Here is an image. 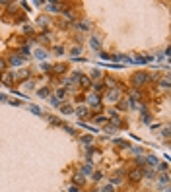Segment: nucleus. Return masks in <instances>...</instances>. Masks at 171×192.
<instances>
[{
  "mask_svg": "<svg viewBox=\"0 0 171 192\" xmlns=\"http://www.w3.org/2000/svg\"><path fill=\"white\" fill-rule=\"evenodd\" d=\"M146 80H148V76L144 74V72H136V74L132 76V80H130V82H132V85H134V87H140L142 84H146Z\"/></svg>",
  "mask_w": 171,
  "mask_h": 192,
  "instance_id": "nucleus-1",
  "label": "nucleus"
},
{
  "mask_svg": "<svg viewBox=\"0 0 171 192\" xmlns=\"http://www.w3.org/2000/svg\"><path fill=\"white\" fill-rule=\"evenodd\" d=\"M128 177H130V181H140L142 179V171L140 169H132L128 173Z\"/></svg>",
  "mask_w": 171,
  "mask_h": 192,
  "instance_id": "nucleus-2",
  "label": "nucleus"
},
{
  "mask_svg": "<svg viewBox=\"0 0 171 192\" xmlns=\"http://www.w3.org/2000/svg\"><path fill=\"white\" fill-rule=\"evenodd\" d=\"M0 80H2V82H4L6 85H10L14 78H12V74H10V72H2V74H0Z\"/></svg>",
  "mask_w": 171,
  "mask_h": 192,
  "instance_id": "nucleus-3",
  "label": "nucleus"
},
{
  "mask_svg": "<svg viewBox=\"0 0 171 192\" xmlns=\"http://www.w3.org/2000/svg\"><path fill=\"white\" fill-rule=\"evenodd\" d=\"M78 80L82 82V87H89V85H91V82H89L85 76H78Z\"/></svg>",
  "mask_w": 171,
  "mask_h": 192,
  "instance_id": "nucleus-4",
  "label": "nucleus"
},
{
  "mask_svg": "<svg viewBox=\"0 0 171 192\" xmlns=\"http://www.w3.org/2000/svg\"><path fill=\"white\" fill-rule=\"evenodd\" d=\"M117 97H119V91H117V89H113V91H109V93H107V99H109V101H115Z\"/></svg>",
  "mask_w": 171,
  "mask_h": 192,
  "instance_id": "nucleus-5",
  "label": "nucleus"
},
{
  "mask_svg": "<svg viewBox=\"0 0 171 192\" xmlns=\"http://www.w3.org/2000/svg\"><path fill=\"white\" fill-rule=\"evenodd\" d=\"M54 72H56V74H64V72H66V68H64L62 64H56V66H54Z\"/></svg>",
  "mask_w": 171,
  "mask_h": 192,
  "instance_id": "nucleus-6",
  "label": "nucleus"
},
{
  "mask_svg": "<svg viewBox=\"0 0 171 192\" xmlns=\"http://www.w3.org/2000/svg\"><path fill=\"white\" fill-rule=\"evenodd\" d=\"M89 103H91L93 107H99V97H97V95H91V97H89Z\"/></svg>",
  "mask_w": 171,
  "mask_h": 192,
  "instance_id": "nucleus-7",
  "label": "nucleus"
},
{
  "mask_svg": "<svg viewBox=\"0 0 171 192\" xmlns=\"http://www.w3.org/2000/svg\"><path fill=\"white\" fill-rule=\"evenodd\" d=\"M27 76H29V72H27V70H21L20 74H18V78H20V80H25Z\"/></svg>",
  "mask_w": 171,
  "mask_h": 192,
  "instance_id": "nucleus-8",
  "label": "nucleus"
},
{
  "mask_svg": "<svg viewBox=\"0 0 171 192\" xmlns=\"http://www.w3.org/2000/svg\"><path fill=\"white\" fill-rule=\"evenodd\" d=\"M76 113L84 117V115H85V113H87V111H85V107H78V109H76Z\"/></svg>",
  "mask_w": 171,
  "mask_h": 192,
  "instance_id": "nucleus-9",
  "label": "nucleus"
},
{
  "mask_svg": "<svg viewBox=\"0 0 171 192\" xmlns=\"http://www.w3.org/2000/svg\"><path fill=\"white\" fill-rule=\"evenodd\" d=\"M0 72H6V62L0 58Z\"/></svg>",
  "mask_w": 171,
  "mask_h": 192,
  "instance_id": "nucleus-10",
  "label": "nucleus"
},
{
  "mask_svg": "<svg viewBox=\"0 0 171 192\" xmlns=\"http://www.w3.org/2000/svg\"><path fill=\"white\" fill-rule=\"evenodd\" d=\"M121 101H123V103H121L119 107H121V109H127V107H128V103H127V101H128V99H121Z\"/></svg>",
  "mask_w": 171,
  "mask_h": 192,
  "instance_id": "nucleus-11",
  "label": "nucleus"
},
{
  "mask_svg": "<svg viewBox=\"0 0 171 192\" xmlns=\"http://www.w3.org/2000/svg\"><path fill=\"white\" fill-rule=\"evenodd\" d=\"M91 47H93V49H97V47H99V41H97L95 37H93V39H91Z\"/></svg>",
  "mask_w": 171,
  "mask_h": 192,
  "instance_id": "nucleus-12",
  "label": "nucleus"
},
{
  "mask_svg": "<svg viewBox=\"0 0 171 192\" xmlns=\"http://www.w3.org/2000/svg\"><path fill=\"white\" fill-rule=\"evenodd\" d=\"M105 84L109 85V87H115V85H113V84H115V82H113V80H111V78H107V80H105Z\"/></svg>",
  "mask_w": 171,
  "mask_h": 192,
  "instance_id": "nucleus-13",
  "label": "nucleus"
},
{
  "mask_svg": "<svg viewBox=\"0 0 171 192\" xmlns=\"http://www.w3.org/2000/svg\"><path fill=\"white\" fill-rule=\"evenodd\" d=\"M70 111H72V107H70V105H64L62 107V113H70Z\"/></svg>",
  "mask_w": 171,
  "mask_h": 192,
  "instance_id": "nucleus-14",
  "label": "nucleus"
},
{
  "mask_svg": "<svg viewBox=\"0 0 171 192\" xmlns=\"http://www.w3.org/2000/svg\"><path fill=\"white\" fill-rule=\"evenodd\" d=\"M12 62H14V64H21V58H18V56H12Z\"/></svg>",
  "mask_w": 171,
  "mask_h": 192,
  "instance_id": "nucleus-15",
  "label": "nucleus"
},
{
  "mask_svg": "<svg viewBox=\"0 0 171 192\" xmlns=\"http://www.w3.org/2000/svg\"><path fill=\"white\" fill-rule=\"evenodd\" d=\"M161 85H163V87H167V85H169V80H167V78H165V80H161Z\"/></svg>",
  "mask_w": 171,
  "mask_h": 192,
  "instance_id": "nucleus-16",
  "label": "nucleus"
},
{
  "mask_svg": "<svg viewBox=\"0 0 171 192\" xmlns=\"http://www.w3.org/2000/svg\"><path fill=\"white\" fill-rule=\"evenodd\" d=\"M47 93H49L47 89H39V95H41V97H45V95H47Z\"/></svg>",
  "mask_w": 171,
  "mask_h": 192,
  "instance_id": "nucleus-17",
  "label": "nucleus"
}]
</instances>
